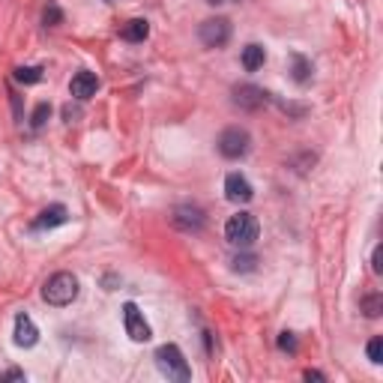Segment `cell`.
Listing matches in <instances>:
<instances>
[{
  "mask_svg": "<svg viewBox=\"0 0 383 383\" xmlns=\"http://www.w3.org/2000/svg\"><path fill=\"white\" fill-rule=\"evenodd\" d=\"M174 225L183 231H201L204 228V212L198 207H177L174 210Z\"/></svg>",
  "mask_w": 383,
  "mask_h": 383,
  "instance_id": "9",
  "label": "cell"
},
{
  "mask_svg": "<svg viewBox=\"0 0 383 383\" xmlns=\"http://www.w3.org/2000/svg\"><path fill=\"white\" fill-rule=\"evenodd\" d=\"M39 342V330L31 320V315H18L16 318V345L18 347H33Z\"/></svg>",
  "mask_w": 383,
  "mask_h": 383,
  "instance_id": "10",
  "label": "cell"
},
{
  "mask_svg": "<svg viewBox=\"0 0 383 383\" xmlns=\"http://www.w3.org/2000/svg\"><path fill=\"white\" fill-rule=\"evenodd\" d=\"M4 380H24V372H18V368H12V372L4 374Z\"/></svg>",
  "mask_w": 383,
  "mask_h": 383,
  "instance_id": "24",
  "label": "cell"
},
{
  "mask_svg": "<svg viewBox=\"0 0 383 383\" xmlns=\"http://www.w3.org/2000/svg\"><path fill=\"white\" fill-rule=\"evenodd\" d=\"M96 90H99V78L93 72H78L72 78V84H69V93H72L78 102H87L90 96H96Z\"/></svg>",
  "mask_w": 383,
  "mask_h": 383,
  "instance_id": "8",
  "label": "cell"
},
{
  "mask_svg": "<svg viewBox=\"0 0 383 383\" xmlns=\"http://www.w3.org/2000/svg\"><path fill=\"white\" fill-rule=\"evenodd\" d=\"M156 365H159V372L168 377V380H180L186 383L192 377V368L186 362V357H183V350L177 345H162L159 350H156Z\"/></svg>",
  "mask_w": 383,
  "mask_h": 383,
  "instance_id": "1",
  "label": "cell"
},
{
  "mask_svg": "<svg viewBox=\"0 0 383 383\" xmlns=\"http://www.w3.org/2000/svg\"><path fill=\"white\" fill-rule=\"evenodd\" d=\"M225 237L239 249L252 246L254 239H258V219H254L252 212H237V216H231L228 225H225Z\"/></svg>",
  "mask_w": 383,
  "mask_h": 383,
  "instance_id": "3",
  "label": "cell"
},
{
  "mask_svg": "<svg viewBox=\"0 0 383 383\" xmlns=\"http://www.w3.org/2000/svg\"><path fill=\"white\" fill-rule=\"evenodd\" d=\"M380 258H383V249L377 246V249H374V254H372V266H374V273H383V264H380Z\"/></svg>",
  "mask_w": 383,
  "mask_h": 383,
  "instance_id": "23",
  "label": "cell"
},
{
  "mask_svg": "<svg viewBox=\"0 0 383 383\" xmlns=\"http://www.w3.org/2000/svg\"><path fill=\"white\" fill-rule=\"evenodd\" d=\"M362 311L368 318H377L380 311H383V300H380V293H372V296H365L362 300Z\"/></svg>",
  "mask_w": 383,
  "mask_h": 383,
  "instance_id": "18",
  "label": "cell"
},
{
  "mask_svg": "<svg viewBox=\"0 0 383 383\" xmlns=\"http://www.w3.org/2000/svg\"><path fill=\"white\" fill-rule=\"evenodd\" d=\"M60 18H63V12L58 9V4H48V9H45V24H48V27H58Z\"/></svg>",
  "mask_w": 383,
  "mask_h": 383,
  "instance_id": "20",
  "label": "cell"
},
{
  "mask_svg": "<svg viewBox=\"0 0 383 383\" xmlns=\"http://www.w3.org/2000/svg\"><path fill=\"white\" fill-rule=\"evenodd\" d=\"M252 147V138L246 129H239V126H231V129H225L219 135V153L225 159H243Z\"/></svg>",
  "mask_w": 383,
  "mask_h": 383,
  "instance_id": "4",
  "label": "cell"
},
{
  "mask_svg": "<svg viewBox=\"0 0 383 383\" xmlns=\"http://www.w3.org/2000/svg\"><path fill=\"white\" fill-rule=\"evenodd\" d=\"M207 4H225V0H207Z\"/></svg>",
  "mask_w": 383,
  "mask_h": 383,
  "instance_id": "26",
  "label": "cell"
},
{
  "mask_svg": "<svg viewBox=\"0 0 383 383\" xmlns=\"http://www.w3.org/2000/svg\"><path fill=\"white\" fill-rule=\"evenodd\" d=\"M291 63H293V81L306 84V81H308V72H311V63H308L306 58H300V54H293Z\"/></svg>",
  "mask_w": 383,
  "mask_h": 383,
  "instance_id": "16",
  "label": "cell"
},
{
  "mask_svg": "<svg viewBox=\"0 0 383 383\" xmlns=\"http://www.w3.org/2000/svg\"><path fill=\"white\" fill-rule=\"evenodd\" d=\"M63 222H66V207L63 204H54V207L39 212V219L33 222V228L36 231H51V228H58V225H63Z\"/></svg>",
  "mask_w": 383,
  "mask_h": 383,
  "instance_id": "11",
  "label": "cell"
},
{
  "mask_svg": "<svg viewBox=\"0 0 383 383\" xmlns=\"http://www.w3.org/2000/svg\"><path fill=\"white\" fill-rule=\"evenodd\" d=\"M48 117H51V105L48 102H39L36 108H33V117H31V126L33 129H42V126L48 123Z\"/></svg>",
  "mask_w": 383,
  "mask_h": 383,
  "instance_id": "17",
  "label": "cell"
},
{
  "mask_svg": "<svg viewBox=\"0 0 383 383\" xmlns=\"http://www.w3.org/2000/svg\"><path fill=\"white\" fill-rule=\"evenodd\" d=\"M228 36H231V24L225 18H210L201 24V42L210 48H222L228 42Z\"/></svg>",
  "mask_w": 383,
  "mask_h": 383,
  "instance_id": "6",
  "label": "cell"
},
{
  "mask_svg": "<svg viewBox=\"0 0 383 383\" xmlns=\"http://www.w3.org/2000/svg\"><path fill=\"white\" fill-rule=\"evenodd\" d=\"M225 198L234 204H249L254 198V189L243 174H228V180H225Z\"/></svg>",
  "mask_w": 383,
  "mask_h": 383,
  "instance_id": "7",
  "label": "cell"
},
{
  "mask_svg": "<svg viewBox=\"0 0 383 383\" xmlns=\"http://www.w3.org/2000/svg\"><path fill=\"white\" fill-rule=\"evenodd\" d=\"M237 269H254V254H246V258H234Z\"/></svg>",
  "mask_w": 383,
  "mask_h": 383,
  "instance_id": "22",
  "label": "cell"
},
{
  "mask_svg": "<svg viewBox=\"0 0 383 383\" xmlns=\"http://www.w3.org/2000/svg\"><path fill=\"white\" fill-rule=\"evenodd\" d=\"M368 360L374 365L383 362V338H372V342H368Z\"/></svg>",
  "mask_w": 383,
  "mask_h": 383,
  "instance_id": "19",
  "label": "cell"
},
{
  "mask_svg": "<svg viewBox=\"0 0 383 383\" xmlns=\"http://www.w3.org/2000/svg\"><path fill=\"white\" fill-rule=\"evenodd\" d=\"M264 99H266V93L258 90V87H249V84H246V87H237V105H243V108H249V111L261 108Z\"/></svg>",
  "mask_w": 383,
  "mask_h": 383,
  "instance_id": "13",
  "label": "cell"
},
{
  "mask_svg": "<svg viewBox=\"0 0 383 383\" xmlns=\"http://www.w3.org/2000/svg\"><path fill=\"white\" fill-rule=\"evenodd\" d=\"M16 81H21V84H39L42 81V69L39 66H18L16 69Z\"/></svg>",
  "mask_w": 383,
  "mask_h": 383,
  "instance_id": "15",
  "label": "cell"
},
{
  "mask_svg": "<svg viewBox=\"0 0 383 383\" xmlns=\"http://www.w3.org/2000/svg\"><path fill=\"white\" fill-rule=\"evenodd\" d=\"M279 347L288 350V353H296V335L293 333H281L279 335Z\"/></svg>",
  "mask_w": 383,
  "mask_h": 383,
  "instance_id": "21",
  "label": "cell"
},
{
  "mask_svg": "<svg viewBox=\"0 0 383 383\" xmlns=\"http://www.w3.org/2000/svg\"><path fill=\"white\" fill-rule=\"evenodd\" d=\"M266 60V51L264 45H258V42H252V45L243 48V66H246V72H258V69L264 66Z\"/></svg>",
  "mask_w": 383,
  "mask_h": 383,
  "instance_id": "14",
  "label": "cell"
},
{
  "mask_svg": "<svg viewBox=\"0 0 383 383\" xmlns=\"http://www.w3.org/2000/svg\"><path fill=\"white\" fill-rule=\"evenodd\" d=\"M75 296H78V279L72 273H54L42 288V300L48 306H69Z\"/></svg>",
  "mask_w": 383,
  "mask_h": 383,
  "instance_id": "2",
  "label": "cell"
},
{
  "mask_svg": "<svg viewBox=\"0 0 383 383\" xmlns=\"http://www.w3.org/2000/svg\"><path fill=\"white\" fill-rule=\"evenodd\" d=\"M303 377H306V380H323V374H320V372H311V368H308Z\"/></svg>",
  "mask_w": 383,
  "mask_h": 383,
  "instance_id": "25",
  "label": "cell"
},
{
  "mask_svg": "<svg viewBox=\"0 0 383 383\" xmlns=\"http://www.w3.org/2000/svg\"><path fill=\"white\" fill-rule=\"evenodd\" d=\"M120 36H123L126 42H144V39L150 36V24H147L144 18H132V21L123 24Z\"/></svg>",
  "mask_w": 383,
  "mask_h": 383,
  "instance_id": "12",
  "label": "cell"
},
{
  "mask_svg": "<svg viewBox=\"0 0 383 383\" xmlns=\"http://www.w3.org/2000/svg\"><path fill=\"white\" fill-rule=\"evenodd\" d=\"M123 323H126V333H129L132 342H150V323L141 315V308L135 303H126L123 306Z\"/></svg>",
  "mask_w": 383,
  "mask_h": 383,
  "instance_id": "5",
  "label": "cell"
}]
</instances>
